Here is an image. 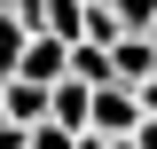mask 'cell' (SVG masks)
Returning <instances> with one entry per match:
<instances>
[{
    "label": "cell",
    "mask_w": 157,
    "mask_h": 149,
    "mask_svg": "<svg viewBox=\"0 0 157 149\" xmlns=\"http://www.w3.org/2000/svg\"><path fill=\"white\" fill-rule=\"evenodd\" d=\"M134 149H157V118H149V126H141V133H134Z\"/></svg>",
    "instance_id": "8fae6325"
},
{
    "label": "cell",
    "mask_w": 157,
    "mask_h": 149,
    "mask_svg": "<svg viewBox=\"0 0 157 149\" xmlns=\"http://www.w3.org/2000/svg\"><path fill=\"white\" fill-rule=\"evenodd\" d=\"M8 16H24V24L39 32V24H47V0H8Z\"/></svg>",
    "instance_id": "9c48e42d"
},
{
    "label": "cell",
    "mask_w": 157,
    "mask_h": 149,
    "mask_svg": "<svg viewBox=\"0 0 157 149\" xmlns=\"http://www.w3.org/2000/svg\"><path fill=\"white\" fill-rule=\"evenodd\" d=\"M94 8H110V0H94Z\"/></svg>",
    "instance_id": "5bb4252c"
},
{
    "label": "cell",
    "mask_w": 157,
    "mask_h": 149,
    "mask_svg": "<svg viewBox=\"0 0 157 149\" xmlns=\"http://www.w3.org/2000/svg\"><path fill=\"white\" fill-rule=\"evenodd\" d=\"M24 47H32V24H24V16H8V8H0V86H8V78L24 71Z\"/></svg>",
    "instance_id": "5b68a950"
},
{
    "label": "cell",
    "mask_w": 157,
    "mask_h": 149,
    "mask_svg": "<svg viewBox=\"0 0 157 149\" xmlns=\"http://www.w3.org/2000/svg\"><path fill=\"white\" fill-rule=\"evenodd\" d=\"M141 102H149V118H157V78H149V86H141Z\"/></svg>",
    "instance_id": "7c38bea8"
},
{
    "label": "cell",
    "mask_w": 157,
    "mask_h": 149,
    "mask_svg": "<svg viewBox=\"0 0 157 149\" xmlns=\"http://www.w3.org/2000/svg\"><path fill=\"white\" fill-rule=\"evenodd\" d=\"M0 149H32V126H16V118H8V126H0Z\"/></svg>",
    "instance_id": "30bf717a"
},
{
    "label": "cell",
    "mask_w": 157,
    "mask_h": 149,
    "mask_svg": "<svg viewBox=\"0 0 157 149\" xmlns=\"http://www.w3.org/2000/svg\"><path fill=\"white\" fill-rule=\"evenodd\" d=\"M16 78L63 86V78H71V39H55V32H32V47H24V71H16Z\"/></svg>",
    "instance_id": "6da1fadb"
},
{
    "label": "cell",
    "mask_w": 157,
    "mask_h": 149,
    "mask_svg": "<svg viewBox=\"0 0 157 149\" xmlns=\"http://www.w3.org/2000/svg\"><path fill=\"white\" fill-rule=\"evenodd\" d=\"M55 126L94 133V86H86V78H63V86H55Z\"/></svg>",
    "instance_id": "3957f363"
},
{
    "label": "cell",
    "mask_w": 157,
    "mask_h": 149,
    "mask_svg": "<svg viewBox=\"0 0 157 149\" xmlns=\"http://www.w3.org/2000/svg\"><path fill=\"white\" fill-rule=\"evenodd\" d=\"M32 149H78V133H71V126H55V118H47V126H32Z\"/></svg>",
    "instance_id": "ba28073f"
},
{
    "label": "cell",
    "mask_w": 157,
    "mask_h": 149,
    "mask_svg": "<svg viewBox=\"0 0 157 149\" xmlns=\"http://www.w3.org/2000/svg\"><path fill=\"white\" fill-rule=\"evenodd\" d=\"M149 39H157V24H149Z\"/></svg>",
    "instance_id": "9a60e30c"
},
{
    "label": "cell",
    "mask_w": 157,
    "mask_h": 149,
    "mask_svg": "<svg viewBox=\"0 0 157 149\" xmlns=\"http://www.w3.org/2000/svg\"><path fill=\"white\" fill-rule=\"evenodd\" d=\"M0 126H8V94H0Z\"/></svg>",
    "instance_id": "4fadbf2b"
},
{
    "label": "cell",
    "mask_w": 157,
    "mask_h": 149,
    "mask_svg": "<svg viewBox=\"0 0 157 149\" xmlns=\"http://www.w3.org/2000/svg\"><path fill=\"white\" fill-rule=\"evenodd\" d=\"M86 16H94V0H47V24H39V32H55V39H86Z\"/></svg>",
    "instance_id": "8992f818"
},
{
    "label": "cell",
    "mask_w": 157,
    "mask_h": 149,
    "mask_svg": "<svg viewBox=\"0 0 157 149\" xmlns=\"http://www.w3.org/2000/svg\"><path fill=\"white\" fill-rule=\"evenodd\" d=\"M71 78H86V86H118V55L102 47V39H78V47H71Z\"/></svg>",
    "instance_id": "277c9868"
},
{
    "label": "cell",
    "mask_w": 157,
    "mask_h": 149,
    "mask_svg": "<svg viewBox=\"0 0 157 149\" xmlns=\"http://www.w3.org/2000/svg\"><path fill=\"white\" fill-rule=\"evenodd\" d=\"M110 8L126 16V32H149V24H157V0H110Z\"/></svg>",
    "instance_id": "52a82bcc"
},
{
    "label": "cell",
    "mask_w": 157,
    "mask_h": 149,
    "mask_svg": "<svg viewBox=\"0 0 157 149\" xmlns=\"http://www.w3.org/2000/svg\"><path fill=\"white\" fill-rule=\"evenodd\" d=\"M110 55H118V86H149V78H157V39L149 32H126Z\"/></svg>",
    "instance_id": "7a4b0ae2"
}]
</instances>
